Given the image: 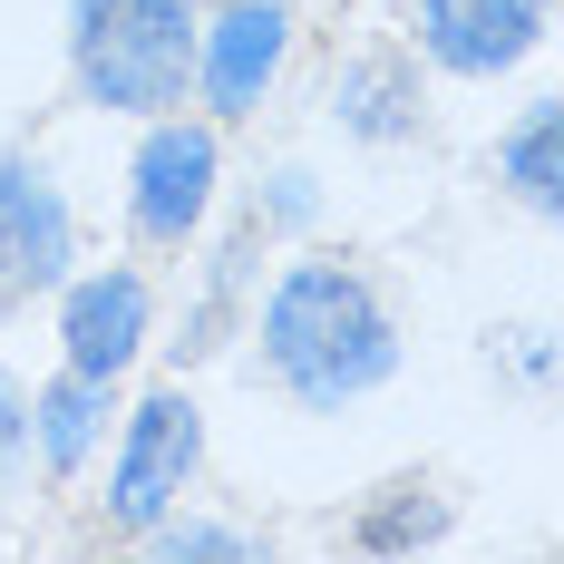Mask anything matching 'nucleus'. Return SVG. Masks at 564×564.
Listing matches in <instances>:
<instances>
[{
  "mask_svg": "<svg viewBox=\"0 0 564 564\" xmlns=\"http://www.w3.org/2000/svg\"><path fill=\"white\" fill-rule=\"evenodd\" d=\"M253 350H263V380H273L292 409L340 419V409H360L370 390L399 380V312H390V292L360 273V263L302 253V263H282V282L263 292Z\"/></svg>",
  "mask_w": 564,
  "mask_h": 564,
  "instance_id": "f257e3e1",
  "label": "nucleus"
},
{
  "mask_svg": "<svg viewBox=\"0 0 564 564\" xmlns=\"http://www.w3.org/2000/svg\"><path fill=\"white\" fill-rule=\"evenodd\" d=\"M68 88L108 117H166L195 98V0H68Z\"/></svg>",
  "mask_w": 564,
  "mask_h": 564,
  "instance_id": "f03ea898",
  "label": "nucleus"
},
{
  "mask_svg": "<svg viewBox=\"0 0 564 564\" xmlns=\"http://www.w3.org/2000/svg\"><path fill=\"white\" fill-rule=\"evenodd\" d=\"M215 185H225V127L185 108L147 117V137L127 156V234L156 253H185L215 215Z\"/></svg>",
  "mask_w": 564,
  "mask_h": 564,
  "instance_id": "7ed1b4c3",
  "label": "nucleus"
},
{
  "mask_svg": "<svg viewBox=\"0 0 564 564\" xmlns=\"http://www.w3.org/2000/svg\"><path fill=\"white\" fill-rule=\"evenodd\" d=\"M205 467V409L185 399V380L147 390L127 419H117V457H108V535H147L156 516L185 507Z\"/></svg>",
  "mask_w": 564,
  "mask_h": 564,
  "instance_id": "20e7f679",
  "label": "nucleus"
},
{
  "mask_svg": "<svg viewBox=\"0 0 564 564\" xmlns=\"http://www.w3.org/2000/svg\"><path fill=\"white\" fill-rule=\"evenodd\" d=\"M78 263V225H68V195L50 185V166L30 147L0 156V322H20L30 302H50Z\"/></svg>",
  "mask_w": 564,
  "mask_h": 564,
  "instance_id": "39448f33",
  "label": "nucleus"
},
{
  "mask_svg": "<svg viewBox=\"0 0 564 564\" xmlns=\"http://www.w3.org/2000/svg\"><path fill=\"white\" fill-rule=\"evenodd\" d=\"M292 50V0H225L215 20H195V88L215 127H243L263 108V88L282 78Z\"/></svg>",
  "mask_w": 564,
  "mask_h": 564,
  "instance_id": "423d86ee",
  "label": "nucleus"
},
{
  "mask_svg": "<svg viewBox=\"0 0 564 564\" xmlns=\"http://www.w3.org/2000/svg\"><path fill=\"white\" fill-rule=\"evenodd\" d=\"M156 332V292L137 263H98V273L58 282V360L88 370V380H127L137 350Z\"/></svg>",
  "mask_w": 564,
  "mask_h": 564,
  "instance_id": "0eeeda50",
  "label": "nucleus"
},
{
  "mask_svg": "<svg viewBox=\"0 0 564 564\" xmlns=\"http://www.w3.org/2000/svg\"><path fill=\"white\" fill-rule=\"evenodd\" d=\"M545 20H555V0H419L409 10L419 58L448 78H507L516 58L545 50Z\"/></svg>",
  "mask_w": 564,
  "mask_h": 564,
  "instance_id": "6e6552de",
  "label": "nucleus"
},
{
  "mask_svg": "<svg viewBox=\"0 0 564 564\" xmlns=\"http://www.w3.org/2000/svg\"><path fill=\"white\" fill-rule=\"evenodd\" d=\"M332 117H340V137H360V147H409V137L429 127L419 50H399V40L360 50V58H350V68L332 78Z\"/></svg>",
  "mask_w": 564,
  "mask_h": 564,
  "instance_id": "1a4fd4ad",
  "label": "nucleus"
},
{
  "mask_svg": "<svg viewBox=\"0 0 564 564\" xmlns=\"http://www.w3.org/2000/svg\"><path fill=\"white\" fill-rule=\"evenodd\" d=\"M108 419H117V380H88V370L58 360L30 390V457H40V477H78L108 448Z\"/></svg>",
  "mask_w": 564,
  "mask_h": 564,
  "instance_id": "9d476101",
  "label": "nucleus"
},
{
  "mask_svg": "<svg viewBox=\"0 0 564 564\" xmlns=\"http://www.w3.org/2000/svg\"><path fill=\"white\" fill-rule=\"evenodd\" d=\"M457 535V497L438 487V477H380L360 507H350V545L360 555H438Z\"/></svg>",
  "mask_w": 564,
  "mask_h": 564,
  "instance_id": "9b49d317",
  "label": "nucleus"
},
{
  "mask_svg": "<svg viewBox=\"0 0 564 564\" xmlns=\"http://www.w3.org/2000/svg\"><path fill=\"white\" fill-rule=\"evenodd\" d=\"M555 137H564V108L555 98H535V108H516V127L497 137V185H507L516 215H535V225H555L564 215V166H555Z\"/></svg>",
  "mask_w": 564,
  "mask_h": 564,
  "instance_id": "f8f14e48",
  "label": "nucleus"
},
{
  "mask_svg": "<svg viewBox=\"0 0 564 564\" xmlns=\"http://www.w3.org/2000/svg\"><path fill=\"white\" fill-rule=\"evenodd\" d=\"M137 545H147V555H166V564H185V555H263V535H253V525H215V516H156Z\"/></svg>",
  "mask_w": 564,
  "mask_h": 564,
  "instance_id": "ddd939ff",
  "label": "nucleus"
},
{
  "mask_svg": "<svg viewBox=\"0 0 564 564\" xmlns=\"http://www.w3.org/2000/svg\"><path fill=\"white\" fill-rule=\"evenodd\" d=\"M20 467H30V390L0 370V497L20 487Z\"/></svg>",
  "mask_w": 564,
  "mask_h": 564,
  "instance_id": "4468645a",
  "label": "nucleus"
}]
</instances>
